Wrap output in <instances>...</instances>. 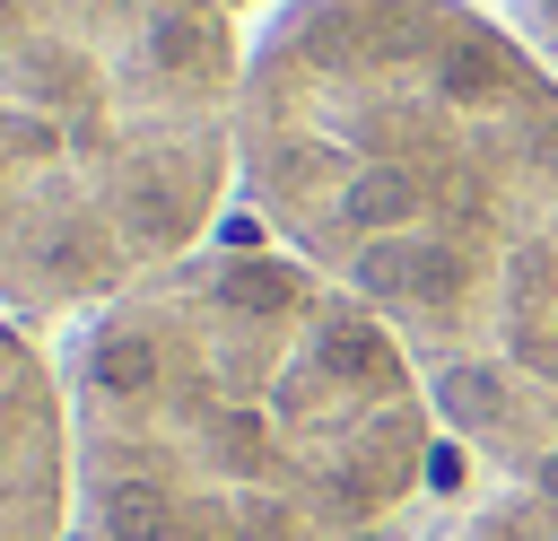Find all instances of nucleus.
<instances>
[{
  "label": "nucleus",
  "mask_w": 558,
  "mask_h": 541,
  "mask_svg": "<svg viewBox=\"0 0 558 541\" xmlns=\"http://www.w3.org/2000/svg\"><path fill=\"white\" fill-rule=\"evenodd\" d=\"M244 209L392 332L488 506L558 532V70L480 0H279Z\"/></svg>",
  "instance_id": "f257e3e1"
},
{
  "label": "nucleus",
  "mask_w": 558,
  "mask_h": 541,
  "mask_svg": "<svg viewBox=\"0 0 558 541\" xmlns=\"http://www.w3.org/2000/svg\"><path fill=\"white\" fill-rule=\"evenodd\" d=\"M70 541H366L436 471L392 332L288 244H201L78 323Z\"/></svg>",
  "instance_id": "f03ea898"
},
{
  "label": "nucleus",
  "mask_w": 558,
  "mask_h": 541,
  "mask_svg": "<svg viewBox=\"0 0 558 541\" xmlns=\"http://www.w3.org/2000/svg\"><path fill=\"white\" fill-rule=\"evenodd\" d=\"M227 0H0V314H96L244 192Z\"/></svg>",
  "instance_id": "7ed1b4c3"
},
{
  "label": "nucleus",
  "mask_w": 558,
  "mask_h": 541,
  "mask_svg": "<svg viewBox=\"0 0 558 541\" xmlns=\"http://www.w3.org/2000/svg\"><path fill=\"white\" fill-rule=\"evenodd\" d=\"M0 541H70V393L0 314Z\"/></svg>",
  "instance_id": "20e7f679"
},
{
  "label": "nucleus",
  "mask_w": 558,
  "mask_h": 541,
  "mask_svg": "<svg viewBox=\"0 0 558 541\" xmlns=\"http://www.w3.org/2000/svg\"><path fill=\"white\" fill-rule=\"evenodd\" d=\"M453 541H558V532H549L541 515H523V506H480Z\"/></svg>",
  "instance_id": "39448f33"
}]
</instances>
